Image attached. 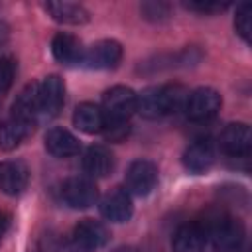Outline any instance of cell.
<instances>
[{"mask_svg":"<svg viewBox=\"0 0 252 252\" xmlns=\"http://www.w3.org/2000/svg\"><path fill=\"white\" fill-rule=\"evenodd\" d=\"M32 124L22 122L18 118H8L0 124V150L2 152H10L14 148H18L24 138L30 134Z\"/></svg>","mask_w":252,"mask_h":252,"instance_id":"ffe728a7","label":"cell"},{"mask_svg":"<svg viewBox=\"0 0 252 252\" xmlns=\"http://www.w3.org/2000/svg\"><path fill=\"white\" fill-rule=\"evenodd\" d=\"M219 146L226 156H232V158L248 156L250 146H252L250 126L244 122H232L224 126V130L219 136Z\"/></svg>","mask_w":252,"mask_h":252,"instance_id":"ba28073f","label":"cell"},{"mask_svg":"<svg viewBox=\"0 0 252 252\" xmlns=\"http://www.w3.org/2000/svg\"><path fill=\"white\" fill-rule=\"evenodd\" d=\"M203 228L207 232V238L213 240L217 250H234L236 246H240L244 238L242 222L232 217H215L213 220L203 224Z\"/></svg>","mask_w":252,"mask_h":252,"instance_id":"7a4b0ae2","label":"cell"},{"mask_svg":"<svg viewBox=\"0 0 252 252\" xmlns=\"http://www.w3.org/2000/svg\"><path fill=\"white\" fill-rule=\"evenodd\" d=\"M30 179V171L20 159L0 161V191L6 195H20Z\"/></svg>","mask_w":252,"mask_h":252,"instance_id":"8fae6325","label":"cell"},{"mask_svg":"<svg viewBox=\"0 0 252 252\" xmlns=\"http://www.w3.org/2000/svg\"><path fill=\"white\" fill-rule=\"evenodd\" d=\"M138 94L124 85L110 87L102 94V112L106 122H128V118L136 112Z\"/></svg>","mask_w":252,"mask_h":252,"instance_id":"6da1fadb","label":"cell"},{"mask_svg":"<svg viewBox=\"0 0 252 252\" xmlns=\"http://www.w3.org/2000/svg\"><path fill=\"white\" fill-rule=\"evenodd\" d=\"M8 226H10V215H8V213H4V211L0 209V238L6 234Z\"/></svg>","mask_w":252,"mask_h":252,"instance_id":"83f0119b","label":"cell"},{"mask_svg":"<svg viewBox=\"0 0 252 252\" xmlns=\"http://www.w3.org/2000/svg\"><path fill=\"white\" fill-rule=\"evenodd\" d=\"M108 240H110V232L102 222H98L94 219H83L71 234L69 250L71 252H91V250L102 248Z\"/></svg>","mask_w":252,"mask_h":252,"instance_id":"3957f363","label":"cell"},{"mask_svg":"<svg viewBox=\"0 0 252 252\" xmlns=\"http://www.w3.org/2000/svg\"><path fill=\"white\" fill-rule=\"evenodd\" d=\"M61 199L73 209H87L96 203L98 189L89 177H69L61 185Z\"/></svg>","mask_w":252,"mask_h":252,"instance_id":"8992f818","label":"cell"},{"mask_svg":"<svg viewBox=\"0 0 252 252\" xmlns=\"http://www.w3.org/2000/svg\"><path fill=\"white\" fill-rule=\"evenodd\" d=\"M114 169V156L106 146H91L83 156V171L89 179L106 177Z\"/></svg>","mask_w":252,"mask_h":252,"instance_id":"7c38bea8","label":"cell"},{"mask_svg":"<svg viewBox=\"0 0 252 252\" xmlns=\"http://www.w3.org/2000/svg\"><path fill=\"white\" fill-rule=\"evenodd\" d=\"M142 14L146 20H152V22H161V20H167L169 16V6L163 4V2H146L142 4Z\"/></svg>","mask_w":252,"mask_h":252,"instance_id":"d4e9b609","label":"cell"},{"mask_svg":"<svg viewBox=\"0 0 252 252\" xmlns=\"http://www.w3.org/2000/svg\"><path fill=\"white\" fill-rule=\"evenodd\" d=\"M158 183V165L150 159H136L126 171V189L132 195L146 197L154 191Z\"/></svg>","mask_w":252,"mask_h":252,"instance_id":"5b68a950","label":"cell"},{"mask_svg":"<svg viewBox=\"0 0 252 252\" xmlns=\"http://www.w3.org/2000/svg\"><path fill=\"white\" fill-rule=\"evenodd\" d=\"M8 41V26L4 22H0V47Z\"/></svg>","mask_w":252,"mask_h":252,"instance_id":"f1b7e54d","label":"cell"},{"mask_svg":"<svg viewBox=\"0 0 252 252\" xmlns=\"http://www.w3.org/2000/svg\"><path fill=\"white\" fill-rule=\"evenodd\" d=\"M73 124L85 134H98L106 124V118L98 104L81 102L73 112Z\"/></svg>","mask_w":252,"mask_h":252,"instance_id":"ac0fdd59","label":"cell"},{"mask_svg":"<svg viewBox=\"0 0 252 252\" xmlns=\"http://www.w3.org/2000/svg\"><path fill=\"white\" fill-rule=\"evenodd\" d=\"M98 207H100V215L110 222H126L132 217V211H134L132 197L122 187H116V189L108 191L100 199Z\"/></svg>","mask_w":252,"mask_h":252,"instance_id":"30bf717a","label":"cell"},{"mask_svg":"<svg viewBox=\"0 0 252 252\" xmlns=\"http://www.w3.org/2000/svg\"><path fill=\"white\" fill-rule=\"evenodd\" d=\"M122 61V45L116 39H100L93 43L83 57L89 69H114Z\"/></svg>","mask_w":252,"mask_h":252,"instance_id":"52a82bcc","label":"cell"},{"mask_svg":"<svg viewBox=\"0 0 252 252\" xmlns=\"http://www.w3.org/2000/svg\"><path fill=\"white\" fill-rule=\"evenodd\" d=\"M136 112H140L144 118H159L165 116L163 110V100H161V87H146L138 94V106Z\"/></svg>","mask_w":252,"mask_h":252,"instance_id":"44dd1931","label":"cell"},{"mask_svg":"<svg viewBox=\"0 0 252 252\" xmlns=\"http://www.w3.org/2000/svg\"><path fill=\"white\" fill-rule=\"evenodd\" d=\"M16 77V63L12 57H0V94L6 93Z\"/></svg>","mask_w":252,"mask_h":252,"instance_id":"cb8c5ba5","label":"cell"},{"mask_svg":"<svg viewBox=\"0 0 252 252\" xmlns=\"http://www.w3.org/2000/svg\"><path fill=\"white\" fill-rule=\"evenodd\" d=\"M220 94L211 89V87H199L195 91L189 93L187 102H185V114L189 120L193 122H205L209 118H213L219 110H220Z\"/></svg>","mask_w":252,"mask_h":252,"instance_id":"277c9868","label":"cell"},{"mask_svg":"<svg viewBox=\"0 0 252 252\" xmlns=\"http://www.w3.org/2000/svg\"><path fill=\"white\" fill-rule=\"evenodd\" d=\"M187 96H189V91L183 87V85H163L161 87V100H163V110L165 114H173V112H179L185 108V102H187Z\"/></svg>","mask_w":252,"mask_h":252,"instance_id":"7402d4cb","label":"cell"},{"mask_svg":"<svg viewBox=\"0 0 252 252\" xmlns=\"http://www.w3.org/2000/svg\"><path fill=\"white\" fill-rule=\"evenodd\" d=\"M45 150L55 158H71L81 150L79 140L65 128H51L45 134Z\"/></svg>","mask_w":252,"mask_h":252,"instance_id":"e0dca14e","label":"cell"},{"mask_svg":"<svg viewBox=\"0 0 252 252\" xmlns=\"http://www.w3.org/2000/svg\"><path fill=\"white\" fill-rule=\"evenodd\" d=\"M39 116V83L26 85L12 104V118L33 124Z\"/></svg>","mask_w":252,"mask_h":252,"instance_id":"4fadbf2b","label":"cell"},{"mask_svg":"<svg viewBox=\"0 0 252 252\" xmlns=\"http://www.w3.org/2000/svg\"><path fill=\"white\" fill-rule=\"evenodd\" d=\"M207 232L201 222H187L179 226L173 234L175 252H205Z\"/></svg>","mask_w":252,"mask_h":252,"instance_id":"5bb4252c","label":"cell"},{"mask_svg":"<svg viewBox=\"0 0 252 252\" xmlns=\"http://www.w3.org/2000/svg\"><path fill=\"white\" fill-rule=\"evenodd\" d=\"M51 51H53V57L71 67V65H79L83 63V57H85V51H83V45L81 41L71 35V33H57L53 39H51Z\"/></svg>","mask_w":252,"mask_h":252,"instance_id":"9a60e30c","label":"cell"},{"mask_svg":"<svg viewBox=\"0 0 252 252\" xmlns=\"http://www.w3.org/2000/svg\"><path fill=\"white\" fill-rule=\"evenodd\" d=\"M43 10L59 24L67 26H83L89 22V12L81 4L75 2H45Z\"/></svg>","mask_w":252,"mask_h":252,"instance_id":"d6986e66","label":"cell"},{"mask_svg":"<svg viewBox=\"0 0 252 252\" xmlns=\"http://www.w3.org/2000/svg\"><path fill=\"white\" fill-rule=\"evenodd\" d=\"M234 30L244 39L250 41L252 35V4H240L234 16Z\"/></svg>","mask_w":252,"mask_h":252,"instance_id":"603a6c76","label":"cell"},{"mask_svg":"<svg viewBox=\"0 0 252 252\" xmlns=\"http://www.w3.org/2000/svg\"><path fill=\"white\" fill-rule=\"evenodd\" d=\"M102 132L110 142H120V140H124L128 136L130 126H128V122H106Z\"/></svg>","mask_w":252,"mask_h":252,"instance_id":"484cf974","label":"cell"},{"mask_svg":"<svg viewBox=\"0 0 252 252\" xmlns=\"http://www.w3.org/2000/svg\"><path fill=\"white\" fill-rule=\"evenodd\" d=\"M185 8L193 10V12H199V14H217V12H222L228 8V4H219V2H185Z\"/></svg>","mask_w":252,"mask_h":252,"instance_id":"4316f807","label":"cell"},{"mask_svg":"<svg viewBox=\"0 0 252 252\" xmlns=\"http://www.w3.org/2000/svg\"><path fill=\"white\" fill-rule=\"evenodd\" d=\"M65 102V85L59 75H49L39 83V116L53 118Z\"/></svg>","mask_w":252,"mask_h":252,"instance_id":"9c48e42d","label":"cell"},{"mask_svg":"<svg viewBox=\"0 0 252 252\" xmlns=\"http://www.w3.org/2000/svg\"><path fill=\"white\" fill-rule=\"evenodd\" d=\"M215 163V150L207 140H197L183 152V167L191 173H203Z\"/></svg>","mask_w":252,"mask_h":252,"instance_id":"2e32d148","label":"cell"}]
</instances>
